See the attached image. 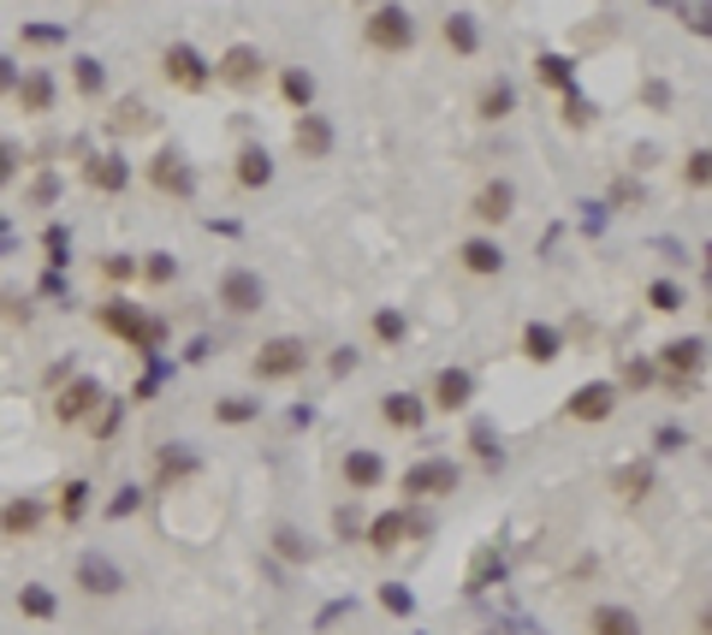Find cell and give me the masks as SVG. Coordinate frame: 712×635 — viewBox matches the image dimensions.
<instances>
[{
    "label": "cell",
    "mask_w": 712,
    "mask_h": 635,
    "mask_svg": "<svg viewBox=\"0 0 712 635\" xmlns=\"http://www.w3.org/2000/svg\"><path fill=\"white\" fill-rule=\"evenodd\" d=\"M232 179H238V190H267V185H274V149H267V143H244V149H238Z\"/></svg>",
    "instance_id": "23"
},
{
    "label": "cell",
    "mask_w": 712,
    "mask_h": 635,
    "mask_svg": "<svg viewBox=\"0 0 712 635\" xmlns=\"http://www.w3.org/2000/svg\"><path fill=\"white\" fill-rule=\"evenodd\" d=\"M60 185H66V179H60L54 167H42V173L30 179V202H36V208H54V202H60Z\"/></svg>",
    "instance_id": "47"
},
{
    "label": "cell",
    "mask_w": 712,
    "mask_h": 635,
    "mask_svg": "<svg viewBox=\"0 0 712 635\" xmlns=\"http://www.w3.org/2000/svg\"><path fill=\"white\" fill-rule=\"evenodd\" d=\"M291 143H297V155L303 161H327V155H333V143H339V137H333V119H327V113H297V125H291Z\"/></svg>",
    "instance_id": "13"
},
{
    "label": "cell",
    "mask_w": 712,
    "mask_h": 635,
    "mask_svg": "<svg viewBox=\"0 0 712 635\" xmlns=\"http://www.w3.org/2000/svg\"><path fill=\"white\" fill-rule=\"evenodd\" d=\"M262 78H267V60H262L256 42H232L214 60V84H226V90H238V96H256Z\"/></svg>",
    "instance_id": "7"
},
{
    "label": "cell",
    "mask_w": 712,
    "mask_h": 635,
    "mask_svg": "<svg viewBox=\"0 0 712 635\" xmlns=\"http://www.w3.org/2000/svg\"><path fill=\"white\" fill-rule=\"evenodd\" d=\"M66 24H18V42L24 48H60V42H66Z\"/></svg>",
    "instance_id": "44"
},
{
    "label": "cell",
    "mask_w": 712,
    "mask_h": 635,
    "mask_svg": "<svg viewBox=\"0 0 712 635\" xmlns=\"http://www.w3.org/2000/svg\"><path fill=\"white\" fill-rule=\"evenodd\" d=\"M398 487H404V499H452V493L463 487V469H457L452 457H416Z\"/></svg>",
    "instance_id": "5"
},
{
    "label": "cell",
    "mask_w": 712,
    "mask_h": 635,
    "mask_svg": "<svg viewBox=\"0 0 712 635\" xmlns=\"http://www.w3.org/2000/svg\"><path fill=\"white\" fill-rule=\"evenodd\" d=\"M137 274H143L149 285H173V279H178V256H173V250H149V256L137 262Z\"/></svg>",
    "instance_id": "40"
},
{
    "label": "cell",
    "mask_w": 712,
    "mask_h": 635,
    "mask_svg": "<svg viewBox=\"0 0 712 635\" xmlns=\"http://www.w3.org/2000/svg\"><path fill=\"white\" fill-rule=\"evenodd\" d=\"M161 78L185 96H202V90H214V60L196 42H167L161 48Z\"/></svg>",
    "instance_id": "4"
},
{
    "label": "cell",
    "mask_w": 712,
    "mask_h": 635,
    "mask_svg": "<svg viewBox=\"0 0 712 635\" xmlns=\"http://www.w3.org/2000/svg\"><path fill=\"white\" fill-rule=\"evenodd\" d=\"M481 635H517V630H505V624H493V630H481Z\"/></svg>",
    "instance_id": "59"
},
{
    "label": "cell",
    "mask_w": 712,
    "mask_h": 635,
    "mask_svg": "<svg viewBox=\"0 0 712 635\" xmlns=\"http://www.w3.org/2000/svg\"><path fill=\"white\" fill-rule=\"evenodd\" d=\"M143 179H149V190H161V196H173V202L196 196V167H190L185 149H155V155L143 161Z\"/></svg>",
    "instance_id": "6"
},
{
    "label": "cell",
    "mask_w": 712,
    "mask_h": 635,
    "mask_svg": "<svg viewBox=\"0 0 712 635\" xmlns=\"http://www.w3.org/2000/svg\"><path fill=\"white\" fill-rule=\"evenodd\" d=\"M315 96H321V84H315L309 66H279V101H285L291 113H309Z\"/></svg>",
    "instance_id": "24"
},
{
    "label": "cell",
    "mask_w": 712,
    "mask_h": 635,
    "mask_svg": "<svg viewBox=\"0 0 712 635\" xmlns=\"http://www.w3.org/2000/svg\"><path fill=\"white\" fill-rule=\"evenodd\" d=\"M380 416H386V428H398V434H422L428 428V398L422 392H386V398H380Z\"/></svg>",
    "instance_id": "19"
},
{
    "label": "cell",
    "mask_w": 712,
    "mask_h": 635,
    "mask_svg": "<svg viewBox=\"0 0 712 635\" xmlns=\"http://www.w3.org/2000/svg\"><path fill=\"white\" fill-rule=\"evenodd\" d=\"M368 333H374V345H404V339H410V315L386 303V309L368 315Z\"/></svg>",
    "instance_id": "33"
},
{
    "label": "cell",
    "mask_w": 712,
    "mask_h": 635,
    "mask_svg": "<svg viewBox=\"0 0 712 635\" xmlns=\"http://www.w3.org/2000/svg\"><path fill=\"white\" fill-rule=\"evenodd\" d=\"M653 380H659V363H641V357H635L630 368H623V386H630V392H647ZM623 386H618V392H623Z\"/></svg>",
    "instance_id": "53"
},
{
    "label": "cell",
    "mask_w": 712,
    "mask_h": 635,
    "mask_svg": "<svg viewBox=\"0 0 712 635\" xmlns=\"http://www.w3.org/2000/svg\"><path fill=\"white\" fill-rule=\"evenodd\" d=\"M534 78H541V90L564 96V90H576V60L570 54H541L534 60Z\"/></svg>",
    "instance_id": "29"
},
{
    "label": "cell",
    "mask_w": 712,
    "mask_h": 635,
    "mask_svg": "<svg viewBox=\"0 0 712 635\" xmlns=\"http://www.w3.org/2000/svg\"><path fill=\"white\" fill-rule=\"evenodd\" d=\"M42 517H48V505L30 499V493H18V499L0 505V535H7V541H24V535H36V529H42Z\"/></svg>",
    "instance_id": "22"
},
{
    "label": "cell",
    "mask_w": 712,
    "mask_h": 635,
    "mask_svg": "<svg viewBox=\"0 0 712 635\" xmlns=\"http://www.w3.org/2000/svg\"><path fill=\"white\" fill-rule=\"evenodd\" d=\"M220 303L232 315H256L262 303H267V279L256 268H226L220 274Z\"/></svg>",
    "instance_id": "11"
},
{
    "label": "cell",
    "mask_w": 712,
    "mask_h": 635,
    "mask_svg": "<svg viewBox=\"0 0 712 635\" xmlns=\"http://www.w3.org/2000/svg\"><path fill=\"white\" fill-rule=\"evenodd\" d=\"M363 529H368L363 505H339V511H333V535L339 541H363Z\"/></svg>",
    "instance_id": "46"
},
{
    "label": "cell",
    "mask_w": 712,
    "mask_h": 635,
    "mask_svg": "<svg viewBox=\"0 0 712 635\" xmlns=\"http://www.w3.org/2000/svg\"><path fill=\"white\" fill-rule=\"evenodd\" d=\"M303 368H309V339H297V333L267 339L256 357H250V374H256L262 386H285V380L303 374Z\"/></svg>",
    "instance_id": "3"
},
{
    "label": "cell",
    "mask_w": 712,
    "mask_h": 635,
    "mask_svg": "<svg viewBox=\"0 0 712 635\" xmlns=\"http://www.w3.org/2000/svg\"><path fill=\"white\" fill-rule=\"evenodd\" d=\"M380 606H386L392 618H410L416 612V594L404 588V582H386V588H380Z\"/></svg>",
    "instance_id": "49"
},
{
    "label": "cell",
    "mask_w": 712,
    "mask_h": 635,
    "mask_svg": "<svg viewBox=\"0 0 712 635\" xmlns=\"http://www.w3.org/2000/svg\"><path fill=\"white\" fill-rule=\"evenodd\" d=\"M339 475H345L351 493H374L380 481H386V457H380L374 446H351L345 457H339Z\"/></svg>",
    "instance_id": "14"
},
{
    "label": "cell",
    "mask_w": 712,
    "mask_h": 635,
    "mask_svg": "<svg viewBox=\"0 0 712 635\" xmlns=\"http://www.w3.org/2000/svg\"><path fill=\"white\" fill-rule=\"evenodd\" d=\"M499 576H505V553H499V546H481L475 564H469V582H463V588H469V594H487Z\"/></svg>",
    "instance_id": "34"
},
{
    "label": "cell",
    "mask_w": 712,
    "mask_h": 635,
    "mask_svg": "<svg viewBox=\"0 0 712 635\" xmlns=\"http://www.w3.org/2000/svg\"><path fill=\"white\" fill-rule=\"evenodd\" d=\"M0 256H12V226H7V214H0Z\"/></svg>",
    "instance_id": "58"
},
{
    "label": "cell",
    "mask_w": 712,
    "mask_h": 635,
    "mask_svg": "<svg viewBox=\"0 0 712 635\" xmlns=\"http://www.w3.org/2000/svg\"><path fill=\"white\" fill-rule=\"evenodd\" d=\"M101 398H107V386L96 374H72V386H60V398H54V422H66V428L89 422L101 410Z\"/></svg>",
    "instance_id": "9"
},
{
    "label": "cell",
    "mask_w": 712,
    "mask_h": 635,
    "mask_svg": "<svg viewBox=\"0 0 712 635\" xmlns=\"http://www.w3.org/2000/svg\"><path fill=\"white\" fill-rule=\"evenodd\" d=\"M594 119H600V107H594L582 90H564V125H570V131H588Z\"/></svg>",
    "instance_id": "43"
},
{
    "label": "cell",
    "mask_w": 712,
    "mask_h": 635,
    "mask_svg": "<svg viewBox=\"0 0 712 635\" xmlns=\"http://www.w3.org/2000/svg\"><path fill=\"white\" fill-rule=\"evenodd\" d=\"M356 363H363V357H356V345H339L333 357H327V374H333V380H351Z\"/></svg>",
    "instance_id": "54"
},
{
    "label": "cell",
    "mask_w": 712,
    "mask_h": 635,
    "mask_svg": "<svg viewBox=\"0 0 712 635\" xmlns=\"http://www.w3.org/2000/svg\"><path fill=\"white\" fill-rule=\"evenodd\" d=\"M119 428H125V404H119V398H101V410L89 416V434H96V440H113Z\"/></svg>",
    "instance_id": "42"
},
{
    "label": "cell",
    "mask_w": 712,
    "mask_h": 635,
    "mask_svg": "<svg viewBox=\"0 0 712 635\" xmlns=\"http://www.w3.org/2000/svg\"><path fill=\"white\" fill-rule=\"evenodd\" d=\"M612 487H618V499H647V493H653V463H641V457L618 463Z\"/></svg>",
    "instance_id": "32"
},
{
    "label": "cell",
    "mask_w": 712,
    "mask_h": 635,
    "mask_svg": "<svg viewBox=\"0 0 712 635\" xmlns=\"http://www.w3.org/2000/svg\"><path fill=\"white\" fill-rule=\"evenodd\" d=\"M469 452H475V457H481V463H487V469H499V463H505L499 428H493L487 416H475V422H469Z\"/></svg>",
    "instance_id": "35"
},
{
    "label": "cell",
    "mask_w": 712,
    "mask_h": 635,
    "mask_svg": "<svg viewBox=\"0 0 712 635\" xmlns=\"http://www.w3.org/2000/svg\"><path fill=\"white\" fill-rule=\"evenodd\" d=\"M72 90H78L84 101H96L101 90H107V66H101L96 54H78L72 60Z\"/></svg>",
    "instance_id": "36"
},
{
    "label": "cell",
    "mask_w": 712,
    "mask_h": 635,
    "mask_svg": "<svg viewBox=\"0 0 712 635\" xmlns=\"http://www.w3.org/2000/svg\"><path fill=\"white\" fill-rule=\"evenodd\" d=\"M101 279H107V285H131V279H137V256H101Z\"/></svg>",
    "instance_id": "51"
},
{
    "label": "cell",
    "mask_w": 712,
    "mask_h": 635,
    "mask_svg": "<svg viewBox=\"0 0 712 635\" xmlns=\"http://www.w3.org/2000/svg\"><path fill=\"white\" fill-rule=\"evenodd\" d=\"M18 612H24V618H36V624H48V618L60 612L54 588H42V582H24V588H18Z\"/></svg>",
    "instance_id": "37"
},
{
    "label": "cell",
    "mask_w": 712,
    "mask_h": 635,
    "mask_svg": "<svg viewBox=\"0 0 712 635\" xmlns=\"http://www.w3.org/2000/svg\"><path fill=\"white\" fill-rule=\"evenodd\" d=\"M12 84H18V60L0 54V96H12Z\"/></svg>",
    "instance_id": "56"
},
{
    "label": "cell",
    "mask_w": 712,
    "mask_h": 635,
    "mask_svg": "<svg viewBox=\"0 0 712 635\" xmlns=\"http://www.w3.org/2000/svg\"><path fill=\"white\" fill-rule=\"evenodd\" d=\"M475 113L487 125L511 119V113H517V84L511 78H487V84H481V96H475Z\"/></svg>",
    "instance_id": "28"
},
{
    "label": "cell",
    "mask_w": 712,
    "mask_h": 635,
    "mask_svg": "<svg viewBox=\"0 0 712 635\" xmlns=\"http://www.w3.org/2000/svg\"><path fill=\"white\" fill-rule=\"evenodd\" d=\"M523 357H529L534 368H552L558 357H564V333H558V327H546V321H529V327H523Z\"/></svg>",
    "instance_id": "26"
},
{
    "label": "cell",
    "mask_w": 712,
    "mask_h": 635,
    "mask_svg": "<svg viewBox=\"0 0 712 635\" xmlns=\"http://www.w3.org/2000/svg\"><path fill=\"white\" fill-rule=\"evenodd\" d=\"M214 422H220V428H250V422H262V398L226 392V398H214Z\"/></svg>",
    "instance_id": "30"
},
{
    "label": "cell",
    "mask_w": 712,
    "mask_h": 635,
    "mask_svg": "<svg viewBox=\"0 0 712 635\" xmlns=\"http://www.w3.org/2000/svg\"><path fill=\"white\" fill-rule=\"evenodd\" d=\"M196 469H202V457L190 446H161L155 452V487L167 493V487H178V481H190Z\"/></svg>",
    "instance_id": "25"
},
{
    "label": "cell",
    "mask_w": 712,
    "mask_h": 635,
    "mask_svg": "<svg viewBox=\"0 0 712 635\" xmlns=\"http://www.w3.org/2000/svg\"><path fill=\"white\" fill-rule=\"evenodd\" d=\"M274 553H279V558H285V564H309V558H315V546H309V541H303V529H291V523H279V529H274Z\"/></svg>",
    "instance_id": "38"
},
{
    "label": "cell",
    "mask_w": 712,
    "mask_h": 635,
    "mask_svg": "<svg viewBox=\"0 0 712 635\" xmlns=\"http://www.w3.org/2000/svg\"><path fill=\"white\" fill-rule=\"evenodd\" d=\"M137 505H143V487H119L107 499V523H125V517H137Z\"/></svg>",
    "instance_id": "50"
},
{
    "label": "cell",
    "mask_w": 712,
    "mask_h": 635,
    "mask_svg": "<svg viewBox=\"0 0 712 635\" xmlns=\"http://www.w3.org/2000/svg\"><path fill=\"white\" fill-rule=\"evenodd\" d=\"M457 262H463V274H475V279H499L505 274V244L487 238V232H475V238L457 244Z\"/></svg>",
    "instance_id": "17"
},
{
    "label": "cell",
    "mask_w": 712,
    "mask_h": 635,
    "mask_svg": "<svg viewBox=\"0 0 712 635\" xmlns=\"http://www.w3.org/2000/svg\"><path fill=\"white\" fill-rule=\"evenodd\" d=\"M641 96H647V101H653V107H671V84H659V78H653V84H647V90H641Z\"/></svg>",
    "instance_id": "57"
},
{
    "label": "cell",
    "mask_w": 712,
    "mask_h": 635,
    "mask_svg": "<svg viewBox=\"0 0 712 635\" xmlns=\"http://www.w3.org/2000/svg\"><path fill=\"white\" fill-rule=\"evenodd\" d=\"M475 404V374L469 368H440L434 374V392H428V410H440V416H457V410H469Z\"/></svg>",
    "instance_id": "10"
},
{
    "label": "cell",
    "mask_w": 712,
    "mask_h": 635,
    "mask_svg": "<svg viewBox=\"0 0 712 635\" xmlns=\"http://www.w3.org/2000/svg\"><path fill=\"white\" fill-rule=\"evenodd\" d=\"M440 36H445V48H452L457 60H475L481 54V18H475V12H452V18L440 24Z\"/></svg>",
    "instance_id": "27"
},
{
    "label": "cell",
    "mask_w": 712,
    "mask_h": 635,
    "mask_svg": "<svg viewBox=\"0 0 712 635\" xmlns=\"http://www.w3.org/2000/svg\"><path fill=\"white\" fill-rule=\"evenodd\" d=\"M469 214H475L481 226H505L517 214V185L511 179H487L475 190V202H469Z\"/></svg>",
    "instance_id": "16"
},
{
    "label": "cell",
    "mask_w": 712,
    "mask_h": 635,
    "mask_svg": "<svg viewBox=\"0 0 712 635\" xmlns=\"http://www.w3.org/2000/svg\"><path fill=\"white\" fill-rule=\"evenodd\" d=\"M54 96H60V84H54V72H48V66L18 72V84H12V101H18L24 113H48V107H54Z\"/></svg>",
    "instance_id": "21"
},
{
    "label": "cell",
    "mask_w": 712,
    "mask_h": 635,
    "mask_svg": "<svg viewBox=\"0 0 712 635\" xmlns=\"http://www.w3.org/2000/svg\"><path fill=\"white\" fill-rule=\"evenodd\" d=\"M363 48L368 54H410L416 48V12L404 0H374L363 18Z\"/></svg>",
    "instance_id": "2"
},
{
    "label": "cell",
    "mask_w": 712,
    "mask_h": 635,
    "mask_svg": "<svg viewBox=\"0 0 712 635\" xmlns=\"http://www.w3.org/2000/svg\"><path fill=\"white\" fill-rule=\"evenodd\" d=\"M18 173H24V149L12 143V137H0V190L18 185Z\"/></svg>",
    "instance_id": "48"
},
{
    "label": "cell",
    "mask_w": 712,
    "mask_h": 635,
    "mask_svg": "<svg viewBox=\"0 0 712 635\" xmlns=\"http://www.w3.org/2000/svg\"><path fill=\"white\" fill-rule=\"evenodd\" d=\"M42 250H48V268L60 274V268H66V262H72V232H66V226L54 220V226H48V232H42Z\"/></svg>",
    "instance_id": "45"
},
{
    "label": "cell",
    "mask_w": 712,
    "mask_h": 635,
    "mask_svg": "<svg viewBox=\"0 0 712 635\" xmlns=\"http://www.w3.org/2000/svg\"><path fill=\"white\" fill-rule=\"evenodd\" d=\"M647 303H653L659 315H677L683 303H689V291H683L677 279H653V285H647Z\"/></svg>",
    "instance_id": "41"
},
{
    "label": "cell",
    "mask_w": 712,
    "mask_h": 635,
    "mask_svg": "<svg viewBox=\"0 0 712 635\" xmlns=\"http://www.w3.org/2000/svg\"><path fill=\"white\" fill-rule=\"evenodd\" d=\"M588 635H641V618H635L630 606H594Z\"/></svg>",
    "instance_id": "31"
},
{
    "label": "cell",
    "mask_w": 712,
    "mask_h": 635,
    "mask_svg": "<svg viewBox=\"0 0 712 635\" xmlns=\"http://www.w3.org/2000/svg\"><path fill=\"white\" fill-rule=\"evenodd\" d=\"M78 588L96 594V600H113V594H125V570L113 564L107 553H84L78 558Z\"/></svg>",
    "instance_id": "15"
},
{
    "label": "cell",
    "mask_w": 712,
    "mask_h": 635,
    "mask_svg": "<svg viewBox=\"0 0 712 635\" xmlns=\"http://www.w3.org/2000/svg\"><path fill=\"white\" fill-rule=\"evenodd\" d=\"M707 161H712L707 149H695V155L683 161V185H689V190H707V185H712V167H707Z\"/></svg>",
    "instance_id": "52"
},
{
    "label": "cell",
    "mask_w": 712,
    "mask_h": 635,
    "mask_svg": "<svg viewBox=\"0 0 712 635\" xmlns=\"http://www.w3.org/2000/svg\"><path fill=\"white\" fill-rule=\"evenodd\" d=\"M653 452H689V434H683V428H659V434H653Z\"/></svg>",
    "instance_id": "55"
},
{
    "label": "cell",
    "mask_w": 712,
    "mask_h": 635,
    "mask_svg": "<svg viewBox=\"0 0 712 635\" xmlns=\"http://www.w3.org/2000/svg\"><path fill=\"white\" fill-rule=\"evenodd\" d=\"M659 368H665V374H677V380H701V368H707V339H701V333L671 339V345L659 351Z\"/></svg>",
    "instance_id": "18"
},
{
    "label": "cell",
    "mask_w": 712,
    "mask_h": 635,
    "mask_svg": "<svg viewBox=\"0 0 712 635\" xmlns=\"http://www.w3.org/2000/svg\"><path fill=\"white\" fill-rule=\"evenodd\" d=\"M84 185H89V190H101V196H119V190L131 185V161H125L119 149L84 155Z\"/></svg>",
    "instance_id": "12"
},
{
    "label": "cell",
    "mask_w": 712,
    "mask_h": 635,
    "mask_svg": "<svg viewBox=\"0 0 712 635\" xmlns=\"http://www.w3.org/2000/svg\"><path fill=\"white\" fill-rule=\"evenodd\" d=\"M618 398H623L618 380H582V386L564 398V416H570V422H612Z\"/></svg>",
    "instance_id": "8"
},
{
    "label": "cell",
    "mask_w": 712,
    "mask_h": 635,
    "mask_svg": "<svg viewBox=\"0 0 712 635\" xmlns=\"http://www.w3.org/2000/svg\"><path fill=\"white\" fill-rule=\"evenodd\" d=\"M96 327L113 333L119 345H131L137 357H161V345H167V321H161L155 309H143V303H131V297L96 303Z\"/></svg>",
    "instance_id": "1"
},
{
    "label": "cell",
    "mask_w": 712,
    "mask_h": 635,
    "mask_svg": "<svg viewBox=\"0 0 712 635\" xmlns=\"http://www.w3.org/2000/svg\"><path fill=\"white\" fill-rule=\"evenodd\" d=\"M89 493H96V487H89L84 475L66 481V487H60V505H54V511L66 517V523H84V517H89Z\"/></svg>",
    "instance_id": "39"
},
{
    "label": "cell",
    "mask_w": 712,
    "mask_h": 635,
    "mask_svg": "<svg viewBox=\"0 0 712 635\" xmlns=\"http://www.w3.org/2000/svg\"><path fill=\"white\" fill-rule=\"evenodd\" d=\"M363 541L374 546L380 558H386V553H398V546L410 541V505H392V511H380L374 523L363 529Z\"/></svg>",
    "instance_id": "20"
}]
</instances>
